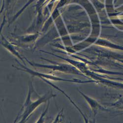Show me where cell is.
<instances>
[{
	"label": "cell",
	"mask_w": 123,
	"mask_h": 123,
	"mask_svg": "<svg viewBox=\"0 0 123 123\" xmlns=\"http://www.w3.org/2000/svg\"><path fill=\"white\" fill-rule=\"evenodd\" d=\"M114 105L119 109L123 110V96L122 95H119L118 100Z\"/></svg>",
	"instance_id": "cell-1"
}]
</instances>
